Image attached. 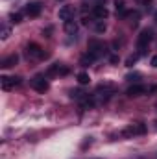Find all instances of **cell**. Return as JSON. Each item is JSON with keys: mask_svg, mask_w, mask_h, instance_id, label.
I'll return each instance as SVG.
<instances>
[{"mask_svg": "<svg viewBox=\"0 0 157 159\" xmlns=\"http://www.w3.org/2000/svg\"><path fill=\"white\" fill-rule=\"evenodd\" d=\"M0 83H2V89L9 91L11 87H15V85H19V83H20V78H9V76H2V78H0Z\"/></svg>", "mask_w": 157, "mask_h": 159, "instance_id": "obj_9", "label": "cell"}, {"mask_svg": "<svg viewBox=\"0 0 157 159\" xmlns=\"http://www.w3.org/2000/svg\"><path fill=\"white\" fill-rule=\"evenodd\" d=\"M9 37V28L6 24H2V39H7Z\"/></svg>", "mask_w": 157, "mask_h": 159, "instance_id": "obj_19", "label": "cell"}, {"mask_svg": "<svg viewBox=\"0 0 157 159\" xmlns=\"http://www.w3.org/2000/svg\"><path fill=\"white\" fill-rule=\"evenodd\" d=\"M20 20H22V15H20V13H13V15H11V22H15V24H19Z\"/></svg>", "mask_w": 157, "mask_h": 159, "instance_id": "obj_17", "label": "cell"}, {"mask_svg": "<svg viewBox=\"0 0 157 159\" xmlns=\"http://www.w3.org/2000/svg\"><path fill=\"white\" fill-rule=\"evenodd\" d=\"M94 59H96V56H94V54H91V52H87V54L79 59V63H81L83 67H87V65H89V63H92Z\"/></svg>", "mask_w": 157, "mask_h": 159, "instance_id": "obj_13", "label": "cell"}, {"mask_svg": "<svg viewBox=\"0 0 157 159\" xmlns=\"http://www.w3.org/2000/svg\"><path fill=\"white\" fill-rule=\"evenodd\" d=\"M137 59H139V56H129V57L126 59V65H128V67H133V63H135Z\"/></svg>", "mask_w": 157, "mask_h": 159, "instance_id": "obj_18", "label": "cell"}, {"mask_svg": "<svg viewBox=\"0 0 157 159\" xmlns=\"http://www.w3.org/2000/svg\"><path fill=\"white\" fill-rule=\"evenodd\" d=\"M57 17H59V20H63V22L72 20V17H74V7H70V6H63V7L59 9Z\"/></svg>", "mask_w": 157, "mask_h": 159, "instance_id": "obj_6", "label": "cell"}, {"mask_svg": "<svg viewBox=\"0 0 157 159\" xmlns=\"http://www.w3.org/2000/svg\"><path fill=\"white\" fill-rule=\"evenodd\" d=\"M155 20H157V13H155Z\"/></svg>", "mask_w": 157, "mask_h": 159, "instance_id": "obj_23", "label": "cell"}, {"mask_svg": "<svg viewBox=\"0 0 157 159\" xmlns=\"http://www.w3.org/2000/svg\"><path fill=\"white\" fill-rule=\"evenodd\" d=\"M48 74H50V76H52V74H69V69L63 67V65H59V63H56V65H52V67L48 69Z\"/></svg>", "mask_w": 157, "mask_h": 159, "instance_id": "obj_12", "label": "cell"}, {"mask_svg": "<svg viewBox=\"0 0 157 159\" xmlns=\"http://www.w3.org/2000/svg\"><path fill=\"white\" fill-rule=\"evenodd\" d=\"M92 15L96 17V19H100V20H104L109 13H107V9H105V6H94L92 7Z\"/></svg>", "mask_w": 157, "mask_h": 159, "instance_id": "obj_11", "label": "cell"}, {"mask_svg": "<svg viewBox=\"0 0 157 159\" xmlns=\"http://www.w3.org/2000/svg\"><path fill=\"white\" fill-rule=\"evenodd\" d=\"M142 133H146V124H142V122L131 124V126H128L122 131V135H126V137H129V135H142Z\"/></svg>", "mask_w": 157, "mask_h": 159, "instance_id": "obj_2", "label": "cell"}, {"mask_svg": "<svg viewBox=\"0 0 157 159\" xmlns=\"http://www.w3.org/2000/svg\"><path fill=\"white\" fill-rule=\"evenodd\" d=\"M105 44L104 43H100V41H96V39H91L89 41V52L91 54H94L96 57H100L102 54H105Z\"/></svg>", "mask_w": 157, "mask_h": 159, "instance_id": "obj_4", "label": "cell"}, {"mask_svg": "<svg viewBox=\"0 0 157 159\" xmlns=\"http://www.w3.org/2000/svg\"><path fill=\"white\" fill-rule=\"evenodd\" d=\"M89 81H91V76H89L87 72H79L78 74V83L79 85H87Z\"/></svg>", "mask_w": 157, "mask_h": 159, "instance_id": "obj_14", "label": "cell"}, {"mask_svg": "<svg viewBox=\"0 0 157 159\" xmlns=\"http://www.w3.org/2000/svg\"><path fill=\"white\" fill-rule=\"evenodd\" d=\"M96 32H100V34L105 32V24H104V22H98V24H96Z\"/></svg>", "mask_w": 157, "mask_h": 159, "instance_id": "obj_20", "label": "cell"}, {"mask_svg": "<svg viewBox=\"0 0 157 159\" xmlns=\"http://www.w3.org/2000/svg\"><path fill=\"white\" fill-rule=\"evenodd\" d=\"M115 7H117V11H120L122 15L126 13V11H124V0H115Z\"/></svg>", "mask_w": 157, "mask_h": 159, "instance_id": "obj_16", "label": "cell"}, {"mask_svg": "<svg viewBox=\"0 0 157 159\" xmlns=\"http://www.w3.org/2000/svg\"><path fill=\"white\" fill-rule=\"evenodd\" d=\"M41 11H43L41 2H30V4H26V13H28L30 17H39Z\"/></svg>", "mask_w": 157, "mask_h": 159, "instance_id": "obj_8", "label": "cell"}, {"mask_svg": "<svg viewBox=\"0 0 157 159\" xmlns=\"http://www.w3.org/2000/svg\"><path fill=\"white\" fill-rule=\"evenodd\" d=\"M32 87H34L37 93H46L50 85H48V81L43 78V76H35V78L32 80Z\"/></svg>", "mask_w": 157, "mask_h": 159, "instance_id": "obj_5", "label": "cell"}, {"mask_svg": "<svg viewBox=\"0 0 157 159\" xmlns=\"http://www.w3.org/2000/svg\"><path fill=\"white\" fill-rule=\"evenodd\" d=\"M148 89L144 87V85H139V83H135V85H131L128 91H126V94L129 96V98H135V96H141V94H144Z\"/></svg>", "mask_w": 157, "mask_h": 159, "instance_id": "obj_7", "label": "cell"}, {"mask_svg": "<svg viewBox=\"0 0 157 159\" xmlns=\"http://www.w3.org/2000/svg\"><path fill=\"white\" fill-rule=\"evenodd\" d=\"M17 61H19V56L17 54H11V56H7V57H4L2 59V69H9V67H15L17 65Z\"/></svg>", "mask_w": 157, "mask_h": 159, "instance_id": "obj_10", "label": "cell"}, {"mask_svg": "<svg viewBox=\"0 0 157 159\" xmlns=\"http://www.w3.org/2000/svg\"><path fill=\"white\" fill-rule=\"evenodd\" d=\"M65 30H67L69 34H76V32H78V26H76L72 20H69V22H65Z\"/></svg>", "mask_w": 157, "mask_h": 159, "instance_id": "obj_15", "label": "cell"}, {"mask_svg": "<svg viewBox=\"0 0 157 159\" xmlns=\"http://www.w3.org/2000/svg\"><path fill=\"white\" fill-rule=\"evenodd\" d=\"M26 54H28L30 57H34V59H43V57H46L44 50L41 48L39 44H35V43H30V44L26 46Z\"/></svg>", "mask_w": 157, "mask_h": 159, "instance_id": "obj_3", "label": "cell"}, {"mask_svg": "<svg viewBox=\"0 0 157 159\" xmlns=\"http://www.w3.org/2000/svg\"><path fill=\"white\" fill-rule=\"evenodd\" d=\"M150 63H152V67H155V69H157V56L152 57V61H150Z\"/></svg>", "mask_w": 157, "mask_h": 159, "instance_id": "obj_22", "label": "cell"}, {"mask_svg": "<svg viewBox=\"0 0 157 159\" xmlns=\"http://www.w3.org/2000/svg\"><path fill=\"white\" fill-rule=\"evenodd\" d=\"M139 78V74H128V78L126 80H129V81H133V80H137Z\"/></svg>", "mask_w": 157, "mask_h": 159, "instance_id": "obj_21", "label": "cell"}, {"mask_svg": "<svg viewBox=\"0 0 157 159\" xmlns=\"http://www.w3.org/2000/svg\"><path fill=\"white\" fill-rule=\"evenodd\" d=\"M152 39H154L152 30H142V32L139 34V37H137V48H139L141 54L146 52V48H148V44L152 43Z\"/></svg>", "mask_w": 157, "mask_h": 159, "instance_id": "obj_1", "label": "cell"}]
</instances>
